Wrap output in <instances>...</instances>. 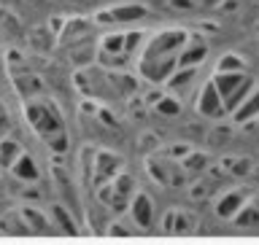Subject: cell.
<instances>
[{"instance_id": "6da1fadb", "label": "cell", "mask_w": 259, "mask_h": 245, "mask_svg": "<svg viewBox=\"0 0 259 245\" xmlns=\"http://www.w3.org/2000/svg\"><path fill=\"white\" fill-rule=\"evenodd\" d=\"M189 40V32L181 27H167L146 38L138 52V73L149 84H165L178 70V57Z\"/></svg>"}, {"instance_id": "7a4b0ae2", "label": "cell", "mask_w": 259, "mask_h": 245, "mask_svg": "<svg viewBox=\"0 0 259 245\" xmlns=\"http://www.w3.org/2000/svg\"><path fill=\"white\" fill-rule=\"evenodd\" d=\"M22 111H24L27 124L32 127V132H35L52 151L65 154V149H68V127H65V119H62L60 108H57L52 100L35 94V97H27V100L22 103Z\"/></svg>"}, {"instance_id": "3957f363", "label": "cell", "mask_w": 259, "mask_h": 245, "mask_svg": "<svg viewBox=\"0 0 259 245\" xmlns=\"http://www.w3.org/2000/svg\"><path fill=\"white\" fill-rule=\"evenodd\" d=\"M146 40V32L141 30H119V32H108L97 40V65L103 68H124L130 60H138Z\"/></svg>"}, {"instance_id": "277c9868", "label": "cell", "mask_w": 259, "mask_h": 245, "mask_svg": "<svg viewBox=\"0 0 259 245\" xmlns=\"http://www.w3.org/2000/svg\"><path fill=\"white\" fill-rule=\"evenodd\" d=\"M213 84L219 86V92H222L224 105H227V111H230V113L251 94V78L243 76V70L240 73H219L216 70Z\"/></svg>"}, {"instance_id": "5b68a950", "label": "cell", "mask_w": 259, "mask_h": 245, "mask_svg": "<svg viewBox=\"0 0 259 245\" xmlns=\"http://www.w3.org/2000/svg\"><path fill=\"white\" fill-rule=\"evenodd\" d=\"M194 108H197L200 116H205V119H222L227 116V105H224V97L222 92H219V86L213 84V78L208 81V84H202L200 86V92H197V100H194Z\"/></svg>"}, {"instance_id": "8992f818", "label": "cell", "mask_w": 259, "mask_h": 245, "mask_svg": "<svg viewBox=\"0 0 259 245\" xmlns=\"http://www.w3.org/2000/svg\"><path fill=\"white\" fill-rule=\"evenodd\" d=\"M149 14V8L141 6V3H124V6H111L100 11L95 16L97 24H121V22H138Z\"/></svg>"}, {"instance_id": "52a82bcc", "label": "cell", "mask_w": 259, "mask_h": 245, "mask_svg": "<svg viewBox=\"0 0 259 245\" xmlns=\"http://www.w3.org/2000/svg\"><path fill=\"white\" fill-rule=\"evenodd\" d=\"M130 221H133L135 229H149V226L154 224V202L149 194L143 191H135V197L130 200Z\"/></svg>"}, {"instance_id": "ba28073f", "label": "cell", "mask_w": 259, "mask_h": 245, "mask_svg": "<svg viewBox=\"0 0 259 245\" xmlns=\"http://www.w3.org/2000/svg\"><path fill=\"white\" fill-rule=\"evenodd\" d=\"M197 229V216L189 210H170L162 218V232L167 234H192Z\"/></svg>"}, {"instance_id": "9c48e42d", "label": "cell", "mask_w": 259, "mask_h": 245, "mask_svg": "<svg viewBox=\"0 0 259 245\" xmlns=\"http://www.w3.org/2000/svg\"><path fill=\"white\" fill-rule=\"evenodd\" d=\"M8 173H11L16 181H22V183H35L40 178V170L35 165V159H32V154H27V151H24L22 157L8 167Z\"/></svg>"}, {"instance_id": "30bf717a", "label": "cell", "mask_w": 259, "mask_h": 245, "mask_svg": "<svg viewBox=\"0 0 259 245\" xmlns=\"http://www.w3.org/2000/svg\"><path fill=\"white\" fill-rule=\"evenodd\" d=\"M248 202V197L243 191H227L216 200V213L222 218H235L240 213V208Z\"/></svg>"}, {"instance_id": "8fae6325", "label": "cell", "mask_w": 259, "mask_h": 245, "mask_svg": "<svg viewBox=\"0 0 259 245\" xmlns=\"http://www.w3.org/2000/svg\"><path fill=\"white\" fill-rule=\"evenodd\" d=\"M0 232H3V234H14V237L30 234L27 224H24L22 210H8V213H0Z\"/></svg>"}, {"instance_id": "7c38bea8", "label": "cell", "mask_w": 259, "mask_h": 245, "mask_svg": "<svg viewBox=\"0 0 259 245\" xmlns=\"http://www.w3.org/2000/svg\"><path fill=\"white\" fill-rule=\"evenodd\" d=\"M22 154H24V149L14 140V137H3V140H0V170H8Z\"/></svg>"}, {"instance_id": "4fadbf2b", "label": "cell", "mask_w": 259, "mask_h": 245, "mask_svg": "<svg viewBox=\"0 0 259 245\" xmlns=\"http://www.w3.org/2000/svg\"><path fill=\"white\" fill-rule=\"evenodd\" d=\"M216 70L219 73H240V70H246V60L238 54H224L222 60H219Z\"/></svg>"}]
</instances>
